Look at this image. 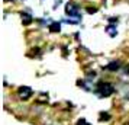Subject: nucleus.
Instances as JSON below:
<instances>
[{
  "label": "nucleus",
  "instance_id": "nucleus-1",
  "mask_svg": "<svg viewBox=\"0 0 129 125\" xmlns=\"http://www.w3.org/2000/svg\"><path fill=\"white\" fill-rule=\"evenodd\" d=\"M94 93L99 97H109L110 95L115 93V86L107 82H99L94 87Z\"/></svg>",
  "mask_w": 129,
  "mask_h": 125
},
{
  "label": "nucleus",
  "instance_id": "nucleus-2",
  "mask_svg": "<svg viewBox=\"0 0 129 125\" xmlns=\"http://www.w3.org/2000/svg\"><path fill=\"white\" fill-rule=\"evenodd\" d=\"M65 15L67 16H74V18H80V7L74 5V3H67L65 5Z\"/></svg>",
  "mask_w": 129,
  "mask_h": 125
},
{
  "label": "nucleus",
  "instance_id": "nucleus-3",
  "mask_svg": "<svg viewBox=\"0 0 129 125\" xmlns=\"http://www.w3.org/2000/svg\"><path fill=\"white\" fill-rule=\"evenodd\" d=\"M18 95L22 101H26V99H29L30 96H32V89L28 87V86H22V87L18 89Z\"/></svg>",
  "mask_w": 129,
  "mask_h": 125
},
{
  "label": "nucleus",
  "instance_id": "nucleus-4",
  "mask_svg": "<svg viewBox=\"0 0 129 125\" xmlns=\"http://www.w3.org/2000/svg\"><path fill=\"white\" fill-rule=\"evenodd\" d=\"M105 68L109 70V71H117V70L120 68V63H119V61H112V63H109Z\"/></svg>",
  "mask_w": 129,
  "mask_h": 125
},
{
  "label": "nucleus",
  "instance_id": "nucleus-5",
  "mask_svg": "<svg viewBox=\"0 0 129 125\" xmlns=\"http://www.w3.org/2000/svg\"><path fill=\"white\" fill-rule=\"evenodd\" d=\"M106 32H107V35H110V36H116L117 35V31H116V25H107V28H106Z\"/></svg>",
  "mask_w": 129,
  "mask_h": 125
},
{
  "label": "nucleus",
  "instance_id": "nucleus-6",
  "mask_svg": "<svg viewBox=\"0 0 129 125\" xmlns=\"http://www.w3.org/2000/svg\"><path fill=\"white\" fill-rule=\"evenodd\" d=\"M48 29L51 31V32H59L61 31V23L59 22H51L49 26H48Z\"/></svg>",
  "mask_w": 129,
  "mask_h": 125
},
{
  "label": "nucleus",
  "instance_id": "nucleus-7",
  "mask_svg": "<svg viewBox=\"0 0 129 125\" xmlns=\"http://www.w3.org/2000/svg\"><path fill=\"white\" fill-rule=\"evenodd\" d=\"M20 18H22V23L23 25H29V23H32V20H34V18H32L30 15H28V13H22Z\"/></svg>",
  "mask_w": 129,
  "mask_h": 125
},
{
  "label": "nucleus",
  "instance_id": "nucleus-8",
  "mask_svg": "<svg viewBox=\"0 0 129 125\" xmlns=\"http://www.w3.org/2000/svg\"><path fill=\"white\" fill-rule=\"evenodd\" d=\"M100 121H103V119H106V121H107V119H110V115H109V113H105V112H102L100 113Z\"/></svg>",
  "mask_w": 129,
  "mask_h": 125
},
{
  "label": "nucleus",
  "instance_id": "nucleus-9",
  "mask_svg": "<svg viewBox=\"0 0 129 125\" xmlns=\"http://www.w3.org/2000/svg\"><path fill=\"white\" fill-rule=\"evenodd\" d=\"M76 125H91V124H88L87 121H86V119H78V121H77V124Z\"/></svg>",
  "mask_w": 129,
  "mask_h": 125
},
{
  "label": "nucleus",
  "instance_id": "nucleus-10",
  "mask_svg": "<svg viewBox=\"0 0 129 125\" xmlns=\"http://www.w3.org/2000/svg\"><path fill=\"white\" fill-rule=\"evenodd\" d=\"M97 10H99L97 7H91V6H90V7H87V12H88V13H96Z\"/></svg>",
  "mask_w": 129,
  "mask_h": 125
},
{
  "label": "nucleus",
  "instance_id": "nucleus-11",
  "mask_svg": "<svg viewBox=\"0 0 129 125\" xmlns=\"http://www.w3.org/2000/svg\"><path fill=\"white\" fill-rule=\"evenodd\" d=\"M109 22L115 25V23H117V19H116V18H109Z\"/></svg>",
  "mask_w": 129,
  "mask_h": 125
}]
</instances>
